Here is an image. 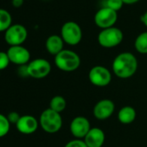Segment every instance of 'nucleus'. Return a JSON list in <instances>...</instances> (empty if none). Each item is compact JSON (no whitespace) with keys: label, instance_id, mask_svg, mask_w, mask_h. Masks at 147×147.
Masks as SVG:
<instances>
[{"label":"nucleus","instance_id":"1a4fd4ad","mask_svg":"<svg viewBox=\"0 0 147 147\" xmlns=\"http://www.w3.org/2000/svg\"><path fill=\"white\" fill-rule=\"evenodd\" d=\"M88 78L94 85L98 87H105L110 84L112 80V74L107 67L96 65L89 71Z\"/></svg>","mask_w":147,"mask_h":147},{"label":"nucleus","instance_id":"20e7f679","mask_svg":"<svg viewBox=\"0 0 147 147\" xmlns=\"http://www.w3.org/2000/svg\"><path fill=\"white\" fill-rule=\"evenodd\" d=\"M39 123L45 132L49 134H55L62 128V118L60 113L49 108L41 114Z\"/></svg>","mask_w":147,"mask_h":147},{"label":"nucleus","instance_id":"aec40b11","mask_svg":"<svg viewBox=\"0 0 147 147\" xmlns=\"http://www.w3.org/2000/svg\"><path fill=\"white\" fill-rule=\"evenodd\" d=\"M10 128V123L7 116L0 114V138L7 135Z\"/></svg>","mask_w":147,"mask_h":147},{"label":"nucleus","instance_id":"dca6fc26","mask_svg":"<svg viewBox=\"0 0 147 147\" xmlns=\"http://www.w3.org/2000/svg\"><path fill=\"white\" fill-rule=\"evenodd\" d=\"M136 118V111L133 107L125 106L119 111L118 119L123 124H130L134 121Z\"/></svg>","mask_w":147,"mask_h":147},{"label":"nucleus","instance_id":"6e6552de","mask_svg":"<svg viewBox=\"0 0 147 147\" xmlns=\"http://www.w3.org/2000/svg\"><path fill=\"white\" fill-rule=\"evenodd\" d=\"M29 76L33 78L40 79L47 77L51 71V65L45 59H36L28 64Z\"/></svg>","mask_w":147,"mask_h":147},{"label":"nucleus","instance_id":"39448f33","mask_svg":"<svg viewBox=\"0 0 147 147\" xmlns=\"http://www.w3.org/2000/svg\"><path fill=\"white\" fill-rule=\"evenodd\" d=\"M61 37L63 41L69 46H76L82 40V29L81 26L74 22H66L61 28Z\"/></svg>","mask_w":147,"mask_h":147},{"label":"nucleus","instance_id":"c756f323","mask_svg":"<svg viewBox=\"0 0 147 147\" xmlns=\"http://www.w3.org/2000/svg\"><path fill=\"white\" fill-rule=\"evenodd\" d=\"M25 1H26V0H25Z\"/></svg>","mask_w":147,"mask_h":147},{"label":"nucleus","instance_id":"c85d7f7f","mask_svg":"<svg viewBox=\"0 0 147 147\" xmlns=\"http://www.w3.org/2000/svg\"></svg>","mask_w":147,"mask_h":147},{"label":"nucleus","instance_id":"9d476101","mask_svg":"<svg viewBox=\"0 0 147 147\" xmlns=\"http://www.w3.org/2000/svg\"><path fill=\"white\" fill-rule=\"evenodd\" d=\"M7 54L10 60V63H13L17 65H27L30 60V53L23 46H13L10 47L7 50Z\"/></svg>","mask_w":147,"mask_h":147},{"label":"nucleus","instance_id":"4be33fe9","mask_svg":"<svg viewBox=\"0 0 147 147\" xmlns=\"http://www.w3.org/2000/svg\"><path fill=\"white\" fill-rule=\"evenodd\" d=\"M10 60L9 59L7 52L0 51V71L6 69L8 65H10Z\"/></svg>","mask_w":147,"mask_h":147},{"label":"nucleus","instance_id":"f03ea898","mask_svg":"<svg viewBox=\"0 0 147 147\" xmlns=\"http://www.w3.org/2000/svg\"><path fill=\"white\" fill-rule=\"evenodd\" d=\"M55 64L63 71H74L81 65V58L74 51L63 49L55 56Z\"/></svg>","mask_w":147,"mask_h":147},{"label":"nucleus","instance_id":"0eeeda50","mask_svg":"<svg viewBox=\"0 0 147 147\" xmlns=\"http://www.w3.org/2000/svg\"><path fill=\"white\" fill-rule=\"evenodd\" d=\"M118 20V12L104 6L98 9L94 15V21L97 27L101 29L113 27Z\"/></svg>","mask_w":147,"mask_h":147},{"label":"nucleus","instance_id":"2eb2a0df","mask_svg":"<svg viewBox=\"0 0 147 147\" xmlns=\"http://www.w3.org/2000/svg\"><path fill=\"white\" fill-rule=\"evenodd\" d=\"M64 41L61 35L57 34H52L49 35L45 42V47L48 53H49L52 55H56L60 52H62L64 48Z\"/></svg>","mask_w":147,"mask_h":147},{"label":"nucleus","instance_id":"9b49d317","mask_svg":"<svg viewBox=\"0 0 147 147\" xmlns=\"http://www.w3.org/2000/svg\"><path fill=\"white\" fill-rule=\"evenodd\" d=\"M91 128L89 121L83 116H77L74 118L70 123V132L73 136L78 140L85 138Z\"/></svg>","mask_w":147,"mask_h":147},{"label":"nucleus","instance_id":"5701e85b","mask_svg":"<svg viewBox=\"0 0 147 147\" xmlns=\"http://www.w3.org/2000/svg\"><path fill=\"white\" fill-rule=\"evenodd\" d=\"M64 147H88V146L86 145L84 140H81L77 139V140L69 141L68 143L66 144V146Z\"/></svg>","mask_w":147,"mask_h":147},{"label":"nucleus","instance_id":"b1692460","mask_svg":"<svg viewBox=\"0 0 147 147\" xmlns=\"http://www.w3.org/2000/svg\"><path fill=\"white\" fill-rule=\"evenodd\" d=\"M20 117H21V116L19 115V114H18L17 112H15V111L10 112L9 115H7V118H8L10 123V124H15V125L17 123V121H19Z\"/></svg>","mask_w":147,"mask_h":147},{"label":"nucleus","instance_id":"a211bd4d","mask_svg":"<svg viewBox=\"0 0 147 147\" xmlns=\"http://www.w3.org/2000/svg\"><path fill=\"white\" fill-rule=\"evenodd\" d=\"M11 25L12 16L10 13L4 9H0V32H5Z\"/></svg>","mask_w":147,"mask_h":147},{"label":"nucleus","instance_id":"6ab92c4d","mask_svg":"<svg viewBox=\"0 0 147 147\" xmlns=\"http://www.w3.org/2000/svg\"><path fill=\"white\" fill-rule=\"evenodd\" d=\"M67 106V102L66 100L64 99V97L61 96H54L49 102V109H51L54 111H56L58 113L62 112Z\"/></svg>","mask_w":147,"mask_h":147},{"label":"nucleus","instance_id":"f3484780","mask_svg":"<svg viewBox=\"0 0 147 147\" xmlns=\"http://www.w3.org/2000/svg\"><path fill=\"white\" fill-rule=\"evenodd\" d=\"M134 47L136 51L142 54H147V31L140 33L135 39Z\"/></svg>","mask_w":147,"mask_h":147},{"label":"nucleus","instance_id":"f257e3e1","mask_svg":"<svg viewBox=\"0 0 147 147\" xmlns=\"http://www.w3.org/2000/svg\"><path fill=\"white\" fill-rule=\"evenodd\" d=\"M113 71L120 78H129L138 69L137 58L129 52L118 54L113 61Z\"/></svg>","mask_w":147,"mask_h":147},{"label":"nucleus","instance_id":"412c9836","mask_svg":"<svg viewBox=\"0 0 147 147\" xmlns=\"http://www.w3.org/2000/svg\"><path fill=\"white\" fill-rule=\"evenodd\" d=\"M124 4L125 3H124L123 0H107L106 6L118 12L119 10H120L122 9Z\"/></svg>","mask_w":147,"mask_h":147},{"label":"nucleus","instance_id":"4468645a","mask_svg":"<svg viewBox=\"0 0 147 147\" xmlns=\"http://www.w3.org/2000/svg\"><path fill=\"white\" fill-rule=\"evenodd\" d=\"M88 147H101L105 142V134L98 127H92L84 138Z\"/></svg>","mask_w":147,"mask_h":147},{"label":"nucleus","instance_id":"f8f14e48","mask_svg":"<svg viewBox=\"0 0 147 147\" xmlns=\"http://www.w3.org/2000/svg\"><path fill=\"white\" fill-rule=\"evenodd\" d=\"M114 103L109 99L99 101L94 108V115L96 119L104 121L109 118L114 112Z\"/></svg>","mask_w":147,"mask_h":147},{"label":"nucleus","instance_id":"423d86ee","mask_svg":"<svg viewBox=\"0 0 147 147\" xmlns=\"http://www.w3.org/2000/svg\"><path fill=\"white\" fill-rule=\"evenodd\" d=\"M28 37V30L22 24H12L4 32V40L10 47L23 45Z\"/></svg>","mask_w":147,"mask_h":147},{"label":"nucleus","instance_id":"393cba45","mask_svg":"<svg viewBox=\"0 0 147 147\" xmlns=\"http://www.w3.org/2000/svg\"><path fill=\"white\" fill-rule=\"evenodd\" d=\"M18 75L22 78H27L29 76V71H28V64L27 65H19L18 70H17Z\"/></svg>","mask_w":147,"mask_h":147},{"label":"nucleus","instance_id":"a878e982","mask_svg":"<svg viewBox=\"0 0 147 147\" xmlns=\"http://www.w3.org/2000/svg\"><path fill=\"white\" fill-rule=\"evenodd\" d=\"M24 1L25 0H12L11 1V3H12V5H13L14 8H20L23 4Z\"/></svg>","mask_w":147,"mask_h":147},{"label":"nucleus","instance_id":"7ed1b4c3","mask_svg":"<svg viewBox=\"0 0 147 147\" xmlns=\"http://www.w3.org/2000/svg\"><path fill=\"white\" fill-rule=\"evenodd\" d=\"M124 39V34L119 28L111 27L101 29L97 40L100 46L105 48H113L119 46Z\"/></svg>","mask_w":147,"mask_h":147},{"label":"nucleus","instance_id":"ddd939ff","mask_svg":"<svg viewBox=\"0 0 147 147\" xmlns=\"http://www.w3.org/2000/svg\"><path fill=\"white\" fill-rule=\"evenodd\" d=\"M38 121L32 115H23L16 124V129L23 134H34L38 128Z\"/></svg>","mask_w":147,"mask_h":147},{"label":"nucleus","instance_id":"cd10ccee","mask_svg":"<svg viewBox=\"0 0 147 147\" xmlns=\"http://www.w3.org/2000/svg\"><path fill=\"white\" fill-rule=\"evenodd\" d=\"M140 0H123L125 4H134L138 2H139Z\"/></svg>","mask_w":147,"mask_h":147},{"label":"nucleus","instance_id":"bb28decb","mask_svg":"<svg viewBox=\"0 0 147 147\" xmlns=\"http://www.w3.org/2000/svg\"><path fill=\"white\" fill-rule=\"evenodd\" d=\"M140 20H141V22H142V23L146 26L147 28V10L141 16V17H140Z\"/></svg>","mask_w":147,"mask_h":147}]
</instances>
